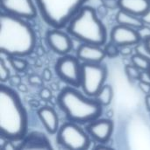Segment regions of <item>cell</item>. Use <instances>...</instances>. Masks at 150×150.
Segmentation results:
<instances>
[{
	"instance_id": "obj_1",
	"label": "cell",
	"mask_w": 150,
	"mask_h": 150,
	"mask_svg": "<svg viewBox=\"0 0 150 150\" xmlns=\"http://www.w3.org/2000/svg\"><path fill=\"white\" fill-rule=\"evenodd\" d=\"M0 51L11 56H26L36 47V35L24 18L1 11Z\"/></svg>"
},
{
	"instance_id": "obj_2",
	"label": "cell",
	"mask_w": 150,
	"mask_h": 150,
	"mask_svg": "<svg viewBox=\"0 0 150 150\" xmlns=\"http://www.w3.org/2000/svg\"><path fill=\"white\" fill-rule=\"evenodd\" d=\"M0 135L16 142L27 131V114L18 93L4 84L0 86Z\"/></svg>"
},
{
	"instance_id": "obj_3",
	"label": "cell",
	"mask_w": 150,
	"mask_h": 150,
	"mask_svg": "<svg viewBox=\"0 0 150 150\" xmlns=\"http://www.w3.org/2000/svg\"><path fill=\"white\" fill-rule=\"evenodd\" d=\"M57 103L69 121L77 124L94 121L102 113L103 106L95 98L83 95L73 86L62 90L58 95Z\"/></svg>"
},
{
	"instance_id": "obj_4",
	"label": "cell",
	"mask_w": 150,
	"mask_h": 150,
	"mask_svg": "<svg viewBox=\"0 0 150 150\" xmlns=\"http://www.w3.org/2000/svg\"><path fill=\"white\" fill-rule=\"evenodd\" d=\"M68 33L83 43L103 46L107 38L106 28L98 18L97 11L84 5L67 25Z\"/></svg>"
},
{
	"instance_id": "obj_5",
	"label": "cell",
	"mask_w": 150,
	"mask_h": 150,
	"mask_svg": "<svg viewBox=\"0 0 150 150\" xmlns=\"http://www.w3.org/2000/svg\"><path fill=\"white\" fill-rule=\"evenodd\" d=\"M44 21L50 26L67 27L88 0H34Z\"/></svg>"
},
{
	"instance_id": "obj_6",
	"label": "cell",
	"mask_w": 150,
	"mask_h": 150,
	"mask_svg": "<svg viewBox=\"0 0 150 150\" xmlns=\"http://www.w3.org/2000/svg\"><path fill=\"white\" fill-rule=\"evenodd\" d=\"M107 68L101 62H83L82 64L81 86L85 95L94 98L105 85Z\"/></svg>"
},
{
	"instance_id": "obj_7",
	"label": "cell",
	"mask_w": 150,
	"mask_h": 150,
	"mask_svg": "<svg viewBox=\"0 0 150 150\" xmlns=\"http://www.w3.org/2000/svg\"><path fill=\"white\" fill-rule=\"evenodd\" d=\"M57 142L64 149L71 150L88 149L91 140L88 134L75 122L63 124L57 133Z\"/></svg>"
},
{
	"instance_id": "obj_8",
	"label": "cell",
	"mask_w": 150,
	"mask_h": 150,
	"mask_svg": "<svg viewBox=\"0 0 150 150\" xmlns=\"http://www.w3.org/2000/svg\"><path fill=\"white\" fill-rule=\"evenodd\" d=\"M55 71L58 76L70 86H81L82 64L77 57L66 54L62 56L55 64Z\"/></svg>"
},
{
	"instance_id": "obj_9",
	"label": "cell",
	"mask_w": 150,
	"mask_h": 150,
	"mask_svg": "<svg viewBox=\"0 0 150 150\" xmlns=\"http://www.w3.org/2000/svg\"><path fill=\"white\" fill-rule=\"evenodd\" d=\"M2 11L24 18L31 19L37 15V6L33 0H1Z\"/></svg>"
},
{
	"instance_id": "obj_10",
	"label": "cell",
	"mask_w": 150,
	"mask_h": 150,
	"mask_svg": "<svg viewBox=\"0 0 150 150\" xmlns=\"http://www.w3.org/2000/svg\"><path fill=\"white\" fill-rule=\"evenodd\" d=\"M111 41L119 47H123L137 45L142 40L137 29L118 24L112 29Z\"/></svg>"
},
{
	"instance_id": "obj_11",
	"label": "cell",
	"mask_w": 150,
	"mask_h": 150,
	"mask_svg": "<svg viewBox=\"0 0 150 150\" xmlns=\"http://www.w3.org/2000/svg\"><path fill=\"white\" fill-rule=\"evenodd\" d=\"M46 40L50 48L58 54L65 55L72 50L73 43L70 37L59 29L54 28L48 31L46 35Z\"/></svg>"
},
{
	"instance_id": "obj_12",
	"label": "cell",
	"mask_w": 150,
	"mask_h": 150,
	"mask_svg": "<svg viewBox=\"0 0 150 150\" xmlns=\"http://www.w3.org/2000/svg\"><path fill=\"white\" fill-rule=\"evenodd\" d=\"M86 130L88 134L98 142L106 143L113 132V123L110 120H96L90 122Z\"/></svg>"
},
{
	"instance_id": "obj_13",
	"label": "cell",
	"mask_w": 150,
	"mask_h": 150,
	"mask_svg": "<svg viewBox=\"0 0 150 150\" xmlns=\"http://www.w3.org/2000/svg\"><path fill=\"white\" fill-rule=\"evenodd\" d=\"M77 58L83 62H101L106 56L105 50L100 46L83 43L79 46L76 51Z\"/></svg>"
},
{
	"instance_id": "obj_14",
	"label": "cell",
	"mask_w": 150,
	"mask_h": 150,
	"mask_svg": "<svg viewBox=\"0 0 150 150\" xmlns=\"http://www.w3.org/2000/svg\"><path fill=\"white\" fill-rule=\"evenodd\" d=\"M39 118L46 130L51 134H55L59 129V119L55 111L49 106H43L38 111Z\"/></svg>"
},
{
	"instance_id": "obj_15",
	"label": "cell",
	"mask_w": 150,
	"mask_h": 150,
	"mask_svg": "<svg viewBox=\"0 0 150 150\" xmlns=\"http://www.w3.org/2000/svg\"><path fill=\"white\" fill-rule=\"evenodd\" d=\"M18 149H49L51 146L48 140L43 134L40 133H31L23 139L21 145L18 148Z\"/></svg>"
},
{
	"instance_id": "obj_16",
	"label": "cell",
	"mask_w": 150,
	"mask_h": 150,
	"mask_svg": "<svg viewBox=\"0 0 150 150\" xmlns=\"http://www.w3.org/2000/svg\"><path fill=\"white\" fill-rule=\"evenodd\" d=\"M119 9L141 17L150 9V0H118Z\"/></svg>"
},
{
	"instance_id": "obj_17",
	"label": "cell",
	"mask_w": 150,
	"mask_h": 150,
	"mask_svg": "<svg viewBox=\"0 0 150 150\" xmlns=\"http://www.w3.org/2000/svg\"><path fill=\"white\" fill-rule=\"evenodd\" d=\"M116 21L120 25H127L135 29H138L144 25L141 17L125 11L123 10H120L116 14Z\"/></svg>"
},
{
	"instance_id": "obj_18",
	"label": "cell",
	"mask_w": 150,
	"mask_h": 150,
	"mask_svg": "<svg viewBox=\"0 0 150 150\" xmlns=\"http://www.w3.org/2000/svg\"><path fill=\"white\" fill-rule=\"evenodd\" d=\"M113 98V91L111 85L105 84L104 85L101 90L98 91V93L94 97V98L102 105V106H107L111 104Z\"/></svg>"
},
{
	"instance_id": "obj_19",
	"label": "cell",
	"mask_w": 150,
	"mask_h": 150,
	"mask_svg": "<svg viewBox=\"0 0 150 150\" xmlns=\"http://www.w3.org/2000/svg\"><path fill=\"white\" fill-rule=\"evenodd\" d=\"M131 62H132V64L136 66L141 70H149L150 69L149 59L143 57L138 54H135L131 57Z\"/></svg>"
},
{
	"instance_id": "obj_20",
	"label": "cell",
	"mask_w": 150,
	"mask_h": 150,
	"mask_svg": "<svg viewBox=\"0 0 150 150\" xmlns=\"http://www.w3.org/2000/svg\"><path fill=\"white\" fill-rule=\"evenodd\" d=\"M10 63L12 68L18 72H23L27 67V62L19 56H11L10 57Z\"/></svg>"
},
{
	"instance_id": "obj_21",
	"label": "cell",
	"mask_w": 150,
	"mask_h": 150,
	"mask_svg": "<svg viewBox=\"0 0 150 150\" xmlns=\"http://www.w3.org/2000/svg\"><path fill=\"white\" fill-rule=\"evenodd\" d=\"M125 72L130 80L134 81V80L140 79L142 70L140 69H138L136 66H134V64H132V65H127L125 67Z\"/></svg>"
},
{
	"instance_id": "obj_22",
	"label": "cell",
	"mask_w": 150,
	"mask_h": 150,
	"mask_svg": "<svg viewBox=\"0 0 150 150\" xmlns=\"http://www.w3.org/2000/svg\"><path fill=\"white\" fill-rule=\"evenodd\" d=\"M105 55L108 56L109 58H114L117 57L120 53V47L118 45H116L115 43H113L112 41H111L110 43H108L105 47Z\"/></svg>"
},
{
	"instance_id": "obj_23",
	"label": "cell",
	"mask_w": 150,
	"mask_h": 150,
	"mask_svg": "<svg viewBox=\"0 0 150 150\" xmlns=\"http://www.w3.org/2000/svg\"><path fill=\"white\" fill-rule=\"evenodd\" d=\"M11 77V72L8 69L6 63L4 62V59L0 60V81L2 83L9 81Z\"/></svg>"
},
{
	"instance_id": "obj_24",
	"label": "cell",
	"mask_w": 150,
	"mask_h": 150,
	"mask_svg": "<svg viewBox=\"0 0 150 150\" xmlns=\"http://www.w3.org/2000/svg\"><path fill=\"white\" fill-rule=\"evenodd\" d=\"M135 54H138L143 57H146L150 60V49L147 46L145 41H141L137 45H135Z\"/></svg>"
},
{
	"instance_id": "obj_25",
	"label": "cell",
	"mask_w": 150,
	"mask_h": 150,
	"mask_svg": "<svg viewBox=\"0 0 150 150\" xmlns=\"http://www.w3.org/2000/svg\"><path fill=\"white\" fill-rule=\"evenodd\" d=\"M137 31H138V33L140 35L142 41H146L148 39L150 38V27L146 25L145 24L140 28H138Z\"/></svg>"
},
{
	"instance_id": "obj_26",
	"label": "cell",
	"mask_w": 150,
	"mask_h": 150,
	"mask_svg": "<svg viewBox=\"0 0 150 150\" xmlns=\"http://www.w3.org/2000/svg\"><path fill=\"white\" fill-rule=\"evenodd\" d=\"M43 81L44 80H43L42 76L40 77L38 75H32L28 78V82L30 84L34 85V86H39V87L43 86Z\"/></svg>"
},
{
	"instance_id": "obj_27",
	"label": "cell",
	"mask_w": 150,
	"mask_h": 150,
	"mask_svg": "<svg viewBox=\"0 0 150 150\" xmlns=\"http://www.w3.org/2000/svg\"><path fill=\"white\" fill-rule=\"evenodd\" d=\"M40 97L42 100H45V101H48L51 99L52 98V90L49 89V88H46V87H43L41 88V90L40 91Z\"/></svg>"
},
{
	"instance_id": "obj_28",
	"label": "cell",
	"mask_w": 150,
	"mask_h": 150,
	"mask_svg": "<svg viewBox=\"0 0 150 150\" xmlns=\"http://www.w3.org/2000/svg\"><path fill=\"white\" fill-rule=\"evenodd\" d=\"M102 4L105 5L108 10H115L119 8L118 0H100Z\"/></svg>"
},
{
	"instance_id": "obj_29",
	"label": "cell",
	"mask_w": 150,
	"mask_h": 150,
	"mask_svg": "<svg viewBox=\"0 0 150 150\" xmlns=\"http://www.w3.org/2000/svg\"><path fill=\"white\" fill-rule=\"evenodd\" d=\"M9 83L11 87H18V84L21 83V77L18 75H14V76H11L10 79H9Z\"/></svg>"
},
{
	"instance_id": "obj_30",
	"label": "cell",
	"mask_w": 150,
	"mask_h": 150,
	"mask_svg": "<svg viewBox=\"0 0 150 150\" xmlns=\"http://www.w3.org/2000/svg\"><path fill=\"white\" fill-rule=\"evenodd\" d=\"M139 81H142V82H145V83H150V71H149V70H142Z\"/></svg>"
},
{
	"instance_id": "obj_31",
	"label": "cell",
	"mask_w": 150,
	"mask_h": 150,
	"mask_svg": "<svg viewBox=\"0 0 150 150\" xmlns=\"http://www.w3.org/2000/svg\"><path fill=\"white\" fill-rule=\"evenodd\" d=\"M120 53L124 56H128L132 54L133 50L131 48V46H123V47H120Z\"/></svg>"
},
{
	"instance_id": "obj_32",
	"label": "cell",
	"mask_w": 150,
	"mask_h": 150,
	"mask_svg": "<svg viewBox=\"0 0 150 150\" xmlns=\"http://www.w3.org/2000/svg\"><path fill=\"white\" fill-rule=\"evenodd\" d=\"M139 88H140V89L142 90V91L143 93H145L146 95L150 94V83L140 81V83H139Z\"/></svg>"
},
{
	"instance_id": "obj_33",
	"label": "cell",
	"mask_w": 150,
	"mask_h": 150,
	"mask_svg": "<svg viewBox=\"0 0 150 150\" xmlns=\"http://www.w3.org/2000/svg\"><path fill=\"white\" fill-rule=\"evenodd\" d=\"M42 78L45 82H49L52 79V72L48 69H44L42 71Z\"/></svg>"
},
{
	"instance_id": "obj_34",
	"label": "cell",
	"mask_w": 150,
	"mask_h": 150,
	"mask_svg": "<svg viewBox=\"0 0 150 150\" xmlns=\"http://www.w3.org/2000/svg\"><path fill=\"white\" fill-rule=\"evenodd\" d=\"M4 150H15L17 149L18 148H16L14 146V144L12 143V141H10V140H6L4 145L3 146L2 148Z\"/></svg>"
},
{
	"instance_id": "obj_35",
	"label": "cell",
	"mask_w": 150,
	"mask_h": 150,
	"mask_svg": "<svg viewBox=\"0 0 150 150\" xmlns=\"http://www.w3.org/2000/svg\"><path fill=\"white\" fill-rule=\"evenodd\" d=\"M141 18L145 25H150V9L147 11L144 14H142Z\"/></svg>"
},
{
	"instance_id": "obj_36",
	"label": "cell",
	"mask_w": 150,
	"mask_h": 150,
	"mask_svg": "<svg viewBox=\"0 0 150 150\" xmlns=\"http://www.w3.org/2000/svg\"><path fill=\"white\" fill-rule=\"evenodd\" d=\"M18 88V90L20 91V92H26L27 91V87H26V85L25 84H24V83H20V84H18V86L17 87Z\"/></svg>"
},
{
	"instance_id": "obj_37",
	"label": "cell",
	"mask_w": 150,
	"mask_h": 150,
	"mask_svg": "<svg viewBox=\"0 0 150 150\" xmlns=\"http://www.w3.org/2000/svg\"><path fill=\"white\" fill-rule=\"evenodd\" d=\"M145 105H146L147 110L150 112V94L146 95L145 97Z\"/></svg>"
},
{
	"instance_id": "obj_38",
	"label": "cell",
	"mask_w": 150,
	"mask_h": 150,
	"mask_svg": "<svg viewBox=\"0 0 150 150\" xmlns=\"http://www.w3.org/2000/svg\"><path fill=\"white\" fill-rule=\"evenodd\" d=\"M50 89L52 90V91H57L58 90V84H56V83H52L51 85H50Z\"/></svg>"
},
{
	"instance_id": "obj_39",
	"label": "cell",
	"mask_w": 150,
	"mask_h": 150,
	"mask_svg": "<svg viewBox=\"0 0 150 150\" xmlns=\"http://www.w3.org/2000/svg\"><path fill=\"white\" fill-rule=\"evenodd\" d=\"M145 42H146L147 46L149 47V49H150V38H149V39H148V40H146Z\"/></svg>"
},
{
	"instance_id": "obj_40",
	"label": "cell",
	"mask_w": 150,
	"mask_h": 150,
	"mask_svg": "<svg viewBox=\"0 0 150 150\" xmlns=\"http://www.w3.org/2000/svg\"><path fill=\"white\" fill-rule=\"evenodd\" d=\"M97 149H108V148L105 147V146H98Z\"/></svg>"
},
{
	"instance_id": "obj_41",
	"label": "cell",
	"mask_w": 150,
	"mask_h": 150,
	"mask_svg": "<svg viewBox=\"0 0 150 150\" xmlns=\"http://www.w3.org/2000/svg\"><path fill=\"white\" fill-rule=\"evenodd\" d=\"M149 71H150V69H149Z\"/></svg>"
}]
</instances>
